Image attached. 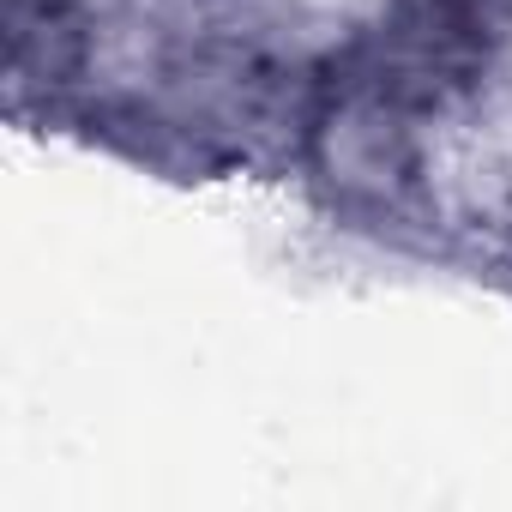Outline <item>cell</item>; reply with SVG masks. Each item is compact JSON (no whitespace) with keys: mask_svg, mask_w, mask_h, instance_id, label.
Masks as SVG:
<instances>
[{"mask_svg":"<svg viewBox=\"0 0 512 512\" xmlns=\"http://www.w3.org/2000/svg\"><path fill=\"white\" fill-rule=\"evenodd\" d=\"M512 19V0H398L368 49L362 91L416 109L440 103L488 61V43Z\"/></svg>","mask_w":512,"mask_h":512,"instance_id":"cell-1","label":"cell"}]
</instances>
